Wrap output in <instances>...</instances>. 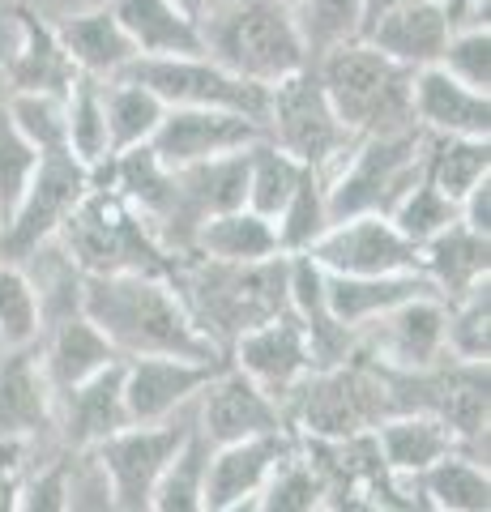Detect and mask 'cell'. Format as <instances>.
<instances>
[{
  "label": "cell",
  "mask_w": 491,
  "mask_h": 512,
  "mask_svg": "<svg viewBox=\"0 0 491 512\" xmlns=\"http://www.w3.org/2000/svg\"><path fill=\"white\" fill-rule=\"evenodd\" d=\"M56 39L65 47V56L73 60V69L82 77H94V82H112V77H120L137 60L112 5H94V9L73 13V18L56 26Z\"/></svg>",
  "instance_id": "484cf974"
},
{
  "label": "cell",
  "mask_w": 491,
  "mask_h": 512,
  "mask_svg": "<svg viewBox=\"0 0 491 512\" xmlns=\"http://www.w3.org/2000/svg\"><path fill=\"white\" fill-rule=\"evenodd\" d=\"M410 107L427 137H491V94L453 82L440 64L415 73Z\"/></svg>",
  "instance_id": "603a6c76"
},
{
  "label": "cell",
  "mask_w": 491,
  "mask_h": 512,
  "mask_svg": "<svg viewBox=\"0 0 491 512\" xmlns=\"http://www.w3.org/2000/svg\"><path fill=\"white\" fill-rule=\"evenodd\" d=\"M171 286L184 299L193 325L227 355L248 329L287 312V256L257 265H223L193 252L176 261Z\"/></svg>",
  "instance_id": "7a4b0ae2"
},
{
  "label": "cell",
  "mask_w": 491,
  "mask_h": 512,
  "mask_svg": "<svg viewBox=\"0 0 491 512\" xmlns=\"http://www.w3.org/2000/svg\"><path fill=\"white\" fill-rule=\"evenodd\" d=\"M227 359L240 367L261 393L274 397L282 410H287L291 393L312 376L308 338H304V329H299V320L291 316V308L257 329H248L244 338L227 350Z\"/></svg>",
  "instance_id": "e0dca14e"
},
{
  "label": "cell",
  "mask_w": 491,
  "mask_h": 512,
  "mask_svg": "<svg viewBox=\"0 0 491 512\" xmlns=\"http://www.w3.org/2000/svg\"><path fill=\"white\" fill-rule=\"evenodd\" d=\"M312 256L334 278H380V274H419V248L380 214H359L334 222L312 244Z\"/></svg>",
  "instance_id": "7c38bea8"
},
{
  "label": "cell",
  "mask_w": 491,
  "mask_h": 512,
  "mask_svg": "<svg viewBox=\"0 0 491 512\" xmlns=\"http://www.w3.org/2000/svg\"><path fill=\"white\" fill-rule=\"evenodd\" d=\"M56 427V393L47 384L39 346H9L0 350V444L22 440Z\"/></svg>",
  "instance_id": "ffe728a7"
},
{
  "label": "cell",
  "mask_w": 491,
  "mask_h": 512,
  "mask_svg": "<svg viewBox=\"0 0 491 512\" xmlns=\"http://www.w3.org/2000/svg\"><path fill=\"white\" fill-rule=\"evenodd\" d=\"M184 13H193V18H205V9H210V0H176Z\"/></svg>",
  "instance_id": "c3c4849f"
},
{
  "label": "cell",
  "mask_w": 491,
  "mask_h": 512,
  "mask_svg": "<svg viewBox=\"0 0 491 512\" xmlns=\"http://www.w3.org/2000/svg\"><path fill=\"white\" fill-rule=\"evenodd\" d=\"M193 427H197L193 410H180L150 427H124L112 440H103L94 448L90 461L107 487L112 512H150L158 483H163L171 461L180 457V448L193 436Z\"/></svg>",
  "instance_id": "30bf717a"
},
{
  "label": "cell",
  "mask_w": 491,
  "mask_h": 512,
  "mask_svg": "<svg viewBox=\"0 0 491 512\" xmlns=\"http://www.w3.org/2000/svg\"><path fill=\"white\" fill-rule=\"evenodd\" d=\"M445 350L457 363H487L491 350V282L474 286L457 303H445Z\"/></svg>",
  "instance_id": "60d3db41"
},
{
  "label": "cell",
  "mask_w": 491,
  "mask_h": 512,
  "mask_svg": "<svg viewBox=\"0 0 491 512\" xmlns=\"http://www.w3.org/2000/svg\"><path fill=\"white\" fill-rule=\"evenodd\" d=\"M265 141L291 154L299 167L329 175L346 154H351L355 137L342 128L334 116L321 77L308 64L291 77H282L278 86H269V111H265Z\"/></svg>",
  "instance_id": "9c48e42d"
},
{
  "label": "cell",
  "mask_w": 491,
  "mask_h": 512,
  "mask_svg": "<svg viewBox=\"0 0 491 512\" xmlns=\"http://www.w3.org/2000/svg\"><path fill=\"white\" fill-rule=\"evenodd\" d=\"M120 30L129 35L137 60L205 56L201 18L184 13L176 0H107Z\"/></svg>",
  "instance_id": "d4e9b609"
},
{
  "label": "cell",
  "mask_w": 491,
  "mask_h": 512,
  "mask_svg": "<svg viewBox=\"0 0 491 512\" xmlns=\"http://www.w3.org/2000/svg\"><path fill=\"white\" fill-rule=\"evenodd\" d=\"M5 111L13 128L35 146V154L69 150L65 146V99H52V94H9Z\"/></svg>",
  "instance_id": "7bdbcfd3"
},
{
  "label": "cell",
  "mask_w": 491,
  "mask_h": 512,
  "mask_svg": "<svg viewBox=\"0 0 491 512\" xmlns=\"http://www.w3.org/2000/svg\"><path fill=\"white\" fill-rule=\"evenodd\" d=\"M282 414H287V427L299 440L338 444V440L372 436L393 414V402H389V384L380 376V367L355 350L346 363L312 372L291 393Z\"/></svg>",
  "instance_id": "8992f818"
},
{
  "label": "cell",
  "mask_w": 491,
  "mask_h": 512,
  "mask_svg": "<svg viewBox=\"0 0 491 512\" xmlns=\"http://www.w3.org/2000/svg\"><path fill=\"white\" fill-rule=\"evenodd\" d=\"M308 175V167H299L291 154H282L269 141H257L248 150V192H244V210L261 214L274 222L282 214V205L291 201V192Z\"/></svg>",
  "instance_id": "e575fe53"
},
{
  "label": "cell",
  "mask_w": 491,
  "mask_h": 512,
  "mask_svg": "<svg viewBox=\"0 0 491 512\" xmlns=\"http://www.w3.org/2000/svg\"><path fill=\"white\" fill-rule=\"evenodd\" d=\"M363 5H368V0H299L295 22H299V35H304L308 60H321L325 52H334V47L359 39Z\"/></svg>",
  "instance_id": "8d00e7d4"
},
{
  "label": "cell",
  "mask_w": 491,
  "mask_h": 512,
  "mask_svg": "<svg viewBox=\"0 0 491 512\" xmlns=\"http://www.w3.org/2000/svg\"><path fill=\"white\" fill-rule=\"evenodd\" d=\"M193 252L205 256V261H223V265H257V261L282 256L274 222L252 210H231V214L210 218L197 231Z\"/></svg>",
  "instance_id": "f546056e"
},
{
  "label": "cell",
  "mask_w": 491,
  "mask_h": 512,
  "mask_svg": "<svg viewBox=\"0 0 491 512\" xmlns=\"http://www.w3.org/2000/svg\"><path fill=\"white\" fill-rule=\"evenodd\" d=\"M257 141H265V128L257 120L231 116V111H197V107H167L163 124L150 137V154L167 171L210 163V158L244 154Z\"/></svg>",
  "instance_id": "9a60e30c"
},
{
  "label": "cell",
  "mask_w": 491,
  "mask_h": 512,
  "mask_svg": "<svg viewBox=\"0 0 491 512\" xmlns=\"http://www.w3.org/2000/svg\"><path fill=\"white\" fill-rule=\"evenodd\" d=\"M423 158H427V133L423 128L355 141L351 154L325 175L329 218L334 222L359 218V214L389 218L393 205H398L423 175Z\"/></svg>",
  "instance_id": "52a82bcc"
},
{
  "label": "cell",
  "mask_w": 491,
  "mask_h": 512,
  "mask_svg": "<svg viewBox=\"0 0 491 512\" xmlns=\"http://www.w3.org/2000/svg\"><path fill=\"white\" fill-rule=\"evenodd\" d=\"M445 320L449 308L445 299L423 295L410 299L402 308H393L389 316L372 320L368 329H359V355L385 367V372H427V367L445 363Z\"/></svg>",
  "instance_id": "4fadbf2b"
},
{
  "label": "cell",
  "mask_w": 491,
  "mask_h": 512,
  "mask_svg": "<svg viewBox=\"0 0 491 512\" xmlns=\"http://www.w3.org/2000/svg\"><path fill=\"white\" fill-rule=\"evenodd\" d=\"M205 453L210 444L197 436H188V444L180 448V457L167 466L163 483H158L154 500H150V512H205V500H201V478H205Z\"/></svg>",
  "instance_id": "b9f144b4"
},
{
  "label": "cell",
  "mask_w": 491,
  "mask_h": 512,
  "mask_svg": "<svg viewBox=\"0 0 491 512\" xmlns=\"http://www.w3.org/2000/svg\"><path fill=\"white\" fill-rule=\"evenodd\" d=\"M423 175L462 205L470 188L491 180V137H427Z\"/></svg>",
  "instance_id": "d6a6232c"
},
{
  "label": "cell",
  "mask_w": 491,
  "mask_h": 512,
  "mask_svg": "<svg viewBox=\"0 0 491 512\" xmlns=\"http://www.w3.org/2000/svg\"><path fill=\"white\" fill-rule=\"evenodd\" d=\"M56 239L65 244L69 265L82 278H116V274L171 278V269H176V256H167L146 222L99 180H94L86 201L73 210V218L60 227Z\"/></svg>",
  "instance_id": "5b68a950"
},
{
  "label": "cell",
  "mask_w": 491,
  "mask_h": 512,
  "mask_svg": "<svg viewBox=\"0 0 491 512\" xmlns=\"http://www.w3.org/2000/svg\"><path fill=\"white\" fill-rule=\"evenodd\" d=\"M201 39L214 64L265 90L312 64L295 9L282 0H210Z\"/></svg>",
  "instance_id": "3957f363"
},
{
  "label": "cell",
  "mask_w": 491,
  "mask_h": 512,
  "mask_svg": "<svg viewBox=\"0 0 491 512\" xmlns=\"http://www.w3.org/2000/svg\"><path fill=\"white\" fill-rule=\"evenodd\" d=\"M227 367V359H124V410H129L133 427L163 423L171 414H180L197 402V393Z\"/></svg>",
  "instance_id": "2e32d148"
},
{
  "label": "cell",
  "mask_w": 491,
  "mask_h": 512,
  "mask_svg": "<svg viewBox=\"0 0 491 512\" xmlns=\"http://www.w3.org/2000/svg\"><path fill=\"white\" fill-rule=\"evenodd\" d=\"M99 512H112V504H103V508H99Z\"/></svg>",
  "instance_id": "816d5d0a"
},
{
  "label": "cell",
  "mask_w": 491,
  "mask_h": 512,
  "mask_svg": "<svg viewBox=\"0 0 491 512\" xmlns=\"http://www.w3.org/2000/svg\"><path fill=\"white\" fill-rule=\"evenodd\" d=\"M103 116H107V154L116 158L150 146L167 107L154 90L129 82V77H112V82H103Z\"/></svg>",
  "instance_id": "4dcf8cb0"
},
{
  "label": "cell",
  "mask_w": 491,
  "mask_h": 512,
  "mask_svg": "<svg viewBox=\"0 0 491 512\" xmlns=\"http://www.w3.org/2000/svg\"><path fill=\"white\" fill-rule=\"evenodd\" d=\"M410 483L432 512H491V478L487 461L479 457L453 453L436 461L432 470H423L419 478H410Z\"/></svg>",
  "instance_id": "1f68e13d"
},
{
  "label": "cell",
  "mask_w": 491,
  "mask_h": 512,
  "mask_svg": "<svg viewBox=\"0 0 491 512\" xmlns=\"http://www.w3.org/2000/svg\"><path fill=\"white\" fill-rule=\"evenodd\" d=\"M65 146L82 167L99 171L107 158V116H103V82L77 77L65 94Z\"/></svg>",
  "instance_id": "836d02e7"
},
{
  "label": "cell",
  "mask_w": 491,
  "mask_h": 512,
  "mask_svg": "<svg viewBox=\"0 0 491 512\" xmlns=\"http://www.w3.org/2000/svg\"><path fill=\"white\" fill-rule=\"evenodd\" d=\"M227 512H257V500H244V504H235V508H227Z\"/></svg>",
  "instance_id": "681fc988"
},
{
  "label": "cell",
  "mask_w": 491,
  "mask_h": 512,
  "mask_svg": "<svg viewBox=\"0 0 491 512\" xmlns=\"http://www.w3.org/2000/svg\"><path fill=\"white\" fill-rule=\"evenodd\" d=\"M325 512H389V508L376 504L372 495H363L359 487H329L325 491Z\"/></svg>",
  "instance_id": "7dc6e473"
},
{
  "label": "cell",
  "mask_w": 491,
  "mask_h": 512,
  "mask_svg": "<svg viewBox=\"0 0 491 512\" xmlns=\"http://www.w3.org/2000/svg\"><path fill=\"white\" fill-rule=\"evenodd\" d=\"M13 22H18V47L5 60L9 94H52V99H65L69 86L82 73L73 69V60L60 47L56 26L43 22V13L30 5H13Z\"/></svg>",
  "instance_id": "44dd1931"
},
{
  "label": "cell",
  "mask_w": 491,
  "mask_h": 512,
  "mask_svg": "<svg viewBox=\"0 0 491 512\" xmlns=\"http://www.w3.org/2000/svg\"><path fill=\"white\" fill-rule=\"evenodd\" d=\"M440 69L453 82L491 94V26H453L445 56H440Z\"/></svg>",
  "instance_id": "ee69618b"
},
{
  "label": "cell",
  "mask_w": 491,
  "mask_h": 512,
  "mask_svg": "<svg viewBox=\"0 0 491 512\" xmlns=\"http://www.w3.org/2000/svg\"><path fill=\"white\" fill-rule=\"evenodd\" d=\"M325 491L321 470L304 457V448H295L261 487L257 512H325Z\"/></svg>",
  "instance_id": "f35d334b"
},
{
  "label": "cell",
  "mask_w": 491,
  "mask_h": 512,
  "mask_svg": "<svg viewBox=\"0 0 491 512\" xmlns=\"http://www.w3.org/2000/svg\"><path fill=\"white\" fill-rule=\"evenodd\" d=\"M39 154L35 146L13 128L9 111L0 107V214H9L13 205H18V197L26 192L30 184V171H35Z\"/></svg>",
  "instance_id": "f6af8a7d"
},
{
  "label": "cell",
  "mask_w": 491,
  "mask_h": 512,
  "mask_svg": "<svg viewBox=\"0 0 491 512\" xmlns=\"http://www.w3.org/2000/svg\"><path fill=\"white\" fill-rule=\"evenodd\" d=\"M329 227H334V218H329V201H325V175L308 171L304 180H299V188L291 192V201L282 205V214L274 218L278 252L282 256H304V252H312V244Z\"/></svg>",
  "instance_id": "d590c367"
},
{
  "label": "cell",
  "mask_w": 491,
  "mask_h": 512,
  "mask_svg": "<svg viewBox=\"0 0 491 512\" xmlns=\"http://www.w3.org/2000/svg\"><path fill=\"white\" fill-rule=\"evenodd\" d=\"M321 90L342 128L355 141L363 137H393L410 133L415 124V107H410V86L415 73L393 64L389 56H380L372 43L351 39L325 52L321 60H312Z\"/></svg>",
  "instance_id": "277c9868"
},
{
  "label": "cell",
  "mask_w": 491,
  "mask_h": 512,
  "mask_svg": "<svg viewBox=\"0 0 491 512\" xmlns=\"http://www.w3.org/2000/svg\"><path fill=\"white\" fill-rule=\"evenodd\" d=\"M282 5H291V9H295V5H299V0H282Z\"/></svg>",
  "instance_id": "f907efd6"
},
{
  "label": "cell",
  "mask_w": 491,
  "mask_h": 512,
  "mask_svg": "<svg viewBox=\"0 0 491 512\" xmlns=\"http://www.w3.org/2000/svg\"><path fill=\"white\" fill-rule=\"evenodd\" d=\"M120 77L154 90L163 107H197V111H231V116L257 120L265 128L269 90L244 82L210 56H176V60H133Z\"/></svg>",
  "instance_id": "8fae6325"
},
{
  "label": "cell",
  "mask_w": 491,
  "mask_h": 512,
  "mask_svg": "<svg viewBox=\"0 0 491 512\" xmlns=\"http://www.w3.org/2000/svg\"><path fill=\"white\" fill-rule=\"evenodd\" d=\"M372 444H376L380 466L393 478H419L436 461L462 453L457 436L440 419H432V414H389L372 431Z\"/></svg>",
  "instance_id": "4316f807"
},
{
  "label": "cell",
  "mask_w": 491,
  "mask_h": 512,
  "mask_svg": "<svg viewBox=\"0 0 491 512\" xmlns=\"http://www.w3.org/2000/svg\"><path fill=\"white\" fill-rule=\"evenodd\" d=\"M419 274L436 286V295L445 303H457L474 286L491 282V239L453 222L445 235L419 248Z\"/></svg>",
  "instance_id": "f1b7e54d"
},
{
  "label": "cell",
  "mask_w": 491,
  "mask_h": 512,
  "mask_svg": "<svg viewBox=\"0 0 491 512\" xmlns=\"http://www.w3.org/2000/svg\"><path fill=\"white\" fill-rule=\"evenodd\" d=\"M35 346H39L43 372H47V384H52L56 397H65L69 389L86 384L90 376H99L103 367H112L120 359L112 350V342H107L82 312L47 320Z\"/></svg>",
  "instance_id": "cb8c5ba5"
},
{
  "label": "cell",
  "mask_w": 491,
  "mask_h": 512,
  "mask_svg": "<svg viewBox=\"0 0 491 512\" xmlns=\"http://www.w3.org/2000/svg\"><path fill=\"white\" fill-rule=\"evenodd\" d=\"M69 474H73V453H65V448H60L43 470L22 474L18 512H73V504H69Z\"/></svg>",
  "instance_id": "bcb514c9"
},
{
  "label": "cell",
  "mask_w": 491,
  "mask_h": 512,
  "mask_svg": "<svg viewBox=\"0 0 491 512\" xmlns=\"http://www.w3.org/2000/svg\"><path fill=\"white\" fill-rule=\"evenodd\" d=\"M299 448L295 431H274V436H252L235 440L205 453V478H201V500L205 512H227L244 500H257L261 487L269 483L282 461Z\"/></svg>",
  "instance_id": "ac0fdd59"
},
{
  "label": "cell",
  "mask_w": 491,
  "mask_h": 512,
  "mask_svg": "<svg viewBox=\"0 0 491 512\" xmlns=\"http://www.w3.org/2000/svg\"><path fill=\"white\" fill-rule=\"evenodd\" d=\"M43 333V308H39V286L22 265L0 261V350L30 346Z\"/></svg>",
  "instance_id": "74e56055"
},
{
  "label": "cell",
  "mask_w": 491,
  "mask_h": 512,
  "mask_svg": "<svg viewBox=\"0 0 491 512\" xmlns=\"http://www.w3.org/2000/svg\"><path fill=\"white\" fill-rule=\"evenodd\" d=\"M389 222L402 231V239H410L415 248H423V244H432L436 235H445L453 222H462V214H457L453 197H445V192L427 180V175H419L415 188H410L406 197L393 205Z\"/></svg>",
  "instance_id": "ab89813d"
},
{
  "label": "cell",
  "mask_w": 491,
  "mask_h": 512,
  "mask_svg": "<svg viewBox=\"0 0 491 512\" xmlns=\"http://www.w3.org/2000/svg\"><path fill=\"white\" fill-rule=\"evenodd\" d=\"M453 35V22L440 0H419V5H402V9H389L363 30V43H372L380 56H389L393 64L419 73V69H432L445 56V43Z\"/></svg>",
  "instance_id": "7402d4cb"
},
{
  "label": "cell",
  "mask_w": 491,
  "mask_h": 512,
  "mask_svg": "<svg viewBox=\"0 0 491 512\" xmlns=\"http://www.w3.org/2000/svg\"><path fill=\"white\" fill-rule=\"evenodd\" d=\"M193 419H197V436L210 448L252 440V436H274V431H291L282 406L269 393H261L231 359H227L223 372L197 393Z\"/></svg>",
  "instance_id": "5bb4252c"
},
{
  "label": "cell",
  "mask_w": 491,
  "mask_h": 512,
  "mask_svg": "<svg viewBox=\"0 0 491 512\" xmlns=\"http://www.w3.org/2000/svg\"><path fill=\"white\" fill-rule=\"evenodd\" d=\"M56 427L65 453H94L116 431L133 427L124 410V359L103 367L99 376L77 384L65 397H56Z\"/></svg>",
  "instance_id": "d6986e66"
},
{
  "label": "cell",
  "mask_w": 491,
  "mask_h": 512,
  "mask_svg": "<svg viewBox=\"0 0 491 512\" xmlns=\"http://www.w3.org/2000/svg\"><path fill=\"white\" fill-rule=\"evenodd\" d=\"M94 188V171L82 167L69 150H43L30 184L18 197V205L5 214V231H0V261H35V252L56 244L60 227L73 218V210L86 201Z\"/></svg>",
  "instance_id": "ba28073f"
},
{
  "label": "cell",
  "mask_w": 491,
  "mask_h": 512,
  "mask_svg": "<svg viewBox=\"0 0 491 512\" xmlns=\"http://www.w3.org/2000/svg\"><path fill=\"white\" fill-rule=\"evenodd\" d=\"M82 316L103 333L120 359H227L205 333L193 325L184 299L171 278L116 274V278H82Z\"/></svg>",
  "instance_id": "6da1fadb"
},
{
  "label": "cell",
  "mask_w": 491,
  "mask_h": 512,
  "mask_svg": "<svg viewBox=\"0 0 491 512\" xmlns=\"http://www.w3.org/2000/svg\"><path fill=\"white\" fill-rule=\"evenodd\" d=\"M325 295H329V312H334V320L359 338V329H368L372 320L389 316L393 308H402V303H410V299L436 295V286L423 274H380V278H334V274H325Z\"/></svg>",
  "instance_id": "83f0119b"
}]
</instances>
